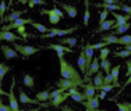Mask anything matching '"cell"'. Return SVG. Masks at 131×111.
I'll use <instances>...</instances> for the list:
<instances>
[{"mask_svg": "<svg viewBox=\"0 0 131 111\" xmlns=\"http://www.w3.org/2000/svg\"><path fill=\"white\" fill-rule=\"evenodd\" d=\"M99 67H101V64H99V58L93 57L91 65H89V68L86 70V72H85V81H86V83L89 82V78H91V76H95L96 74L99 72Z\"/></svg>", "mask_w": 131, "mask_h": 111, "instance_id": "7", "label": "cell"}, {"mask_svg": "<svg viewBox=\"0 0 131 111\" xmlns=\"http://www.w3.org/2000/svg\"><path fill=\"white\" fill-rule=\"evenodd\" d=\"M89 18H91V14H89V2H85V13H84V25L85 26H88Z\"/></svg>", "mask_w": 131, "mask_h": 111, "instance_id": "33", "label": "cell"}, {"mask_svg": "<svg viewBox=\"0 0 131 111\" xmlns=\"http://www.w3.org/2000/svg\"><path fill=\"white\" fill-rule=\"evenodd\" d=\"M18 99H20V101L23 104H32V103H38L36 100H32L31 97H28L25 93H24L23 90H20V94H18Z\"/></svg>", "mask_w": 131, "mask_h": 111, "instance_id": "25", "label": "cell"}, {"mask_svg": "<svg viewBox=\"0 0 131 111\" xmlns=\"http://www.w3.org/2000/svg\"><path fill=\"white\" fill-rule=\"evenodd\" d=\"M45 111H48V110H45Z\"/></svg>", "mask_w": 131, "mask_h": 111, "instance_id": "57", "label": "cell"}, {"mask_svg": "<svg viewBox=\"0 0 131 111\" xmlns=\"http://www.w3.org/2000/svg\"><path fill=\"white\" fill-rule=\"evenodd\" d=\"M113 25H114V20H106L103 24H101L98 28L99 32H103V31H109V29H113Z\"/></svg>", "mask_w": 131, "mask_h": 111, "instance_id": "24", "label": "cell"}, {"mask_svg": "<svg viewBox=\"0 0 131 111\" xmlns=\"http://www.w3.org/2000/svg\"><path fill=\"white\" fill-rule=\"evenodd\" d=\"M34 2H35V6H45L46 4L43 0H34Z\"/></svg>", "mask_w": 131, "mask_h": 111, "instance_id": "48", "label": "cell"}, {"mask_svg": "<svg viewBox=\"0 0 131 111\" xmlns=\"http://www.w3.org/2000/svg\"><path fill=\"white\" fill-rule=\"evenodd\" d=\"M75 31H78V26L67 28V29H57V28H52V29H49L48 33L42 35L40 38L45 39V38H53V36H67L68 33H73V32H75Z\"/></svg>", "mask_w": 131, "mask_h": 111, "instance_id": "3", "label": "cell"}, {"mask_svg": "<svg viewBox=\"0 0 131 111\" xmlns=\"http://www.w3.org/2000/svg\"><path fill=\"white\" fill-rule=\"evenodd\" d=\"M2 51H3V55H4V58L6 60H11V58H17L18 54L17 51L14 50V49H11V47H8V46H6V45H3L2 46Z\"/></svg>", "mask_w": 131, "mask_h": 111, "instance_id": "12", "label": "cell"}, {"mask_svg": "<svg viewBox=\"0 0 131 111\" xmlns=\"http://www.w3.org/2000/svg\"><path fill=\"white\" fill-rule=\"evenodd\" d=\"M120 7H121V10H123V11H126L127 15H130V17H131V7H130V6H127V4H121V3H120Z\"/></svg>", "mask_w": 131, "mask_h": 111, "instance_id": "44", "label": "cell"}, {"mask_svg": "<svg viewBox=\"0 0 131 111\" xmlns=\"http://www.w3.org/2000/svg\"><path fill=\"white\" fill-rule=\"evenodd\" d=\"M7 7H8V6L6 4V2L0 3V18H2V20H3V15H4V13L7 11Z\"/></svg>", "mask_w": 131, "mask_h": 111, "instance_id": "40", "label": "cell"}, {"mask_svg": "<svg viewBox=\"0 0 131 111\" xmlns=\"http://www.w3.org/2000/svg\"><path fill=\"white\" fill-rule=\"evenodd\" d=\"M24 85H25L27 88H29L31 90L35 88V81H34L32 75H29V74H25V75H24Z\"/></svg>", "mask_w": 131, "mask_h": 111, "instance_id": "26", "label": "cell"}, {"mask_svg": "<svg viewBox=\"0 0 131 111\" xmlns=\"http://www.w3.org/2000/svg\"><path fill=\"white\" fill-rule=\"evenodd\" d=\"M56 85H57V89H63L64 92L70 90V89H74L77 88V86H84V83L81 82H75V81H68V79H59L57 82H56Z\"/></svg>", "mask_w": 131, "mask_h": 111, "instance_id": "6", "label": "cell"}, {"mask_svg": "<svg viewBox=\"0 0 131 111\" xmlns=\"http://www.w3.org/2000/svg\"><path fill=\"white\" fill-rule=\"evenodd\" d=\"M14 50L17 51L18 54H21L25 58H28L29 55L38 53L40 49L39 47H32V46H27V45H14Z\"/></svg>", "mask_w": 131, "mask_h": 111, "instance_id": "4", "label": "cell"}, {"mask_svg": "<svg viewBox=\"0 0 131 111\" xmlns=\"http://www.w3.org/2000/svg\"><path fill=\"white\" fill-rule=\"evenodd\" d=\"M61 111H75V110H73V108H71V107L66 106V107H63V108H61Z\"/></svg>", "mask_w": 131, "mask_h": 111, "instance_id": "49", "label": "cell"}, {"mask_svg": "<svg viewBox=\"0 0 131 111\" xmlns=\"http://www.w3.org/2000/svg\"><path fill=\"white\" fill-rule=\"evenodd\" d=\"M114 17V25H113V29H117V28H120L121 25H126L127 22L130 21V15L127 14H117V13H112Z\"/></svg>", "mask_w": 131, "mask_h": 111, "instance_id": "9", "label": "cell"}, {"mask_svg": "<svg viewBox=\"0 0 131 111\" xmlns=\"http://www.w3.org/2000/svg\"><path fill=\"white\" fill-rule=\"evenodd\" d=\"M120 68L121 65H114L112 67V71H110V75L112 78H113V85L116 86V88H120V82H118V72H120Z\"/></svg>", "mask_w": 131, "mask_h": 111, "instance_id": "17", "label": "cell"}, {"mask_svg": "<svg viewBox=\"0 0 131 111\" xmlns=\"http://www.w3.org/2000/svg\"><path fill=\"white\" fill-rule=\"evenodd\" d=\"M40 14H42V15H43V14L48 15V17H49V22H50L52 25H57V24L64 18V13H63V11H60L57 7L52 8V10L42 8V10H40Z\"/></svg>", "mask_w": 131, "mask_h": 111, "instance_id": "2", "label": "cell"}, {"mask_svg": "<svg viewBox=\"0 0 131 111\" xmlns=\"http://www.w3.org/2000/svg\"><path fill=\"white\" fill-rule=\"evenodd\" d=\"M84 97H85V101L86 100H91V99L95 97V92H96V89H95V86H93V83L91 82H88V83H84Z\"/></svg>", "mask_w": 131, "mask_h": 111, "instance_id": "10", "label": "cell"}, {"mask_svg": "<svg viewBox=\"0 0 131 111\" xmlns=\"http://www.w3.org/2000/svg\"><path fill=\"white\" fill-rule=\"evenodd\" d=\"M130 61H131V60H130Z\"/></svg>", "mask_w": 131, "mask_h": 111, "instance_id": "58", "label": "cell"}, {"mask_svg": "<svg viewBox=\"0 0 131 111\" xmlns=\"http://www.w3.org/2000/svg\"><path fill=\"white\" fill-rule=\"evenodd\" d=\"M113 89H116L114 85H103L101 89H99V92H105V93H107V92H112Z\"/></svg>", "mask_w": 131, "mask_h": 111, "instance_id": "39", "label": "cell"}, {"mask_svg": "<svg viewBox=\"0 0 131 111\" xmlns=\"http://www.w3.org/2000/svg\"><path fill=\"white\" fill-rule=\"evenodd\" d=\"M86 111H106V110H99V108H96V110H86Z\"/></svg>", "mask_w": 131, "mask_h": 111, "instance_id": "54", "label": "cell"}, {"mask_svg": "<svg viewBox=\"0 0 131 111\" xmlns=\"http://www.w3.org/2000/svg\"><path fill=\"white\" fill-rule=\"evenodd\" d=\"M10 71V67L4 63H0V86L3 85V79H4V75Z\"/></svg>", "mask_w": 131, "mask_h": 111, "instance_id": "27", "label": "cell"}, {"mask_svg": "<svg viewBox=\"0 0 131 111\" xmlns=\"http://www.w3.org/2000/svg\"><path fill=\"white\" fill-rule=\"evenodd\" d=\"M17 32L20 33V35H23V38H27V31H25V26H20L17 29Z\"/></svg>", "mask_w": 131, "mask_h": 111, "instance_id": "46", "label": "cell"}, {"mask_svg": "<svg viewBox=\"0 0 131 111\" xmlns=\"http://www.w3.org/2000/svg\"><path fill=\"white\" fill-rule=\"evenodd\" d=\"M46 100H50V93L48 90H43V92H39L36 93V101H46Z\"/></svg>", "mask_w": 131, "mask_h": 111, "instance_id": "28", "label": "cell"}, {"mask_svg": "<svg viewBox=\"0 0 131 111\" xmlns=\"http://www.w3.org/2000/svg\"><path fill=\"white\" fill-rule=\"evenodd\" d=\"M98 96H99V99H105V97H106V93H105V92H101Z\"/></svg>", "mask_w": 131, "mask_h": 111, "instance_id": "52", "label": "cell"}, {"mask_svg": "<svg viewBox=\"0 0 131 111\" xmlns=\"http://www.w3.org/2000/svg\"><path fill=\"white\" fill-rule=\"evenodd\" d=\"M21 36L15 35L13 32H8V31H0V40H6V42H17L20 40Z\"/></svg>", "mask_w": 131, "mask_h": 111, "instance_id": "11", "label": "cell"}, {"mask_svg": "<svg viewBox=\"0 0 131 111\" xmlns=\"http://www.w3.org/2000/svg\"><path fill=\"white\" fill-rule=\"evenodd\" d=\"M126 67H127V71H126V76H127V78H128V76L131 75V61L128 60V61H127V63H126Z\"/></svg>", "mask_w": 131, "mask_h": 111, "instance_id": "45", "label": "cell"}, {"mask_svg": "<svg viewBox=\"0 0 131 111\" xmlns=\"http://www.w3.org/2000/svg\"><path fill=\"white\" fill-rule=\"evenodd\" d=\"M118 45L130 46L131 45V35H123L121 38H118Z\"/></svg>", "mask_w": 131, "mask_h": 111, "instance_id": "34", "label": "cell"}, {"mask_svg": "<svg viewBox=\"0 0 131 111\" xmlns=\"http://www.w3.org/2000/svg\"><path fill=\"white\" fill-rule=\"evenodd\" d=\"M82 106L85 107L86 110H96L99 107V96H96V94H95V97H93V99L84 101Z\"/></svg>", "mask_w": 131, "mask_h": 111, "instance_id": "13", "label": "cell"}, {"mask_svg": "<svg viewBox=\"0 0 131 111\" xmlns=\"http://www.w3.org/2000/svg\"><path fill=\"white\" fill-rule=\"evenodd\" d=\"M103 85H113V78L112 75H106L103 78Z\"/></svg>", "mask_w": 131, "mask_h": 111, "instance_id": "43", "label": "cell"}, {"mask_svg": "<svg viewBox=\"0 0 131 111\" xmlns=\"http://www.w3.org/2000/svg\"><path fill=\"white\" fill-rule=\"evenodd\" d=\"M102 42H105L106 45H118V38L114 35H103L102 36Z\"/></svg>", "mask_w": 131, "mask_h": 111, "instance_id": "23", "label": "cell"}, {"mask_svg": "<svg viewBox=\"0 0 131 111\" xmlns=\"http://www.w3.org/2000/svg\"><path fill=\"white\" fill-rule=\"evenodd\" d=\"M96 7L103 8V10H106V11H112V13L121 10L120 4H106V3H98V4H96Z\"/></svg>", "mask_w": 131, "mask_h": 111, "instance_id": "20", "label": "cell"}, {"mask_svg": "<svg viewBox=\"0 0 131 111\" xmlns=\"http://www.w3.org/2000/svg\"><path fill=\"white\" fill-rule=\"evenodd\" d=\"M103 78H105L103 72H102V71L99 70V72L96 74L95 76H93V86H95L96 90H99V89H101L102 86H103Z\"/></svg>", "mask_w": 131, "mask_h": 111, "instance_id": "18", "label": "cell"}, {"mask_svg": "<svg viewBox=\"0 0 131 111\" xmlns=\"http://www.w3.org/2000/svg\"><path fill=\"white\" fill-rule=\"evenodd\" d=\"M124 50H128L130 53H131V45L130 46H124Z\"/></svg>", "mask_w": 131, "mask_h": 111, "instance_id": "53", "label": "cell"}, {"mask_svg": "<svg viewBox=\"0 0 131 111\" xmlns=\"http://www.w3.org/2000/svg\"><path fill=\"white\" fill-rule=\"evenodd\" d=\"M46 49H50V50H56L57 53H73V49L67 47L63 45H48Z\"/></svg>", "mask_w": 131, "mask_h": 111, "instance_id": "15", "label": "cell"}, {"mask_svg": "<svg viewBox=\"0 0 131 111\" xmlns=\"http://www.w3.org/2000/svg\"><path fill=\"white\" fill-rule=\"evenodd\" d=\"M28 6H29V7H35V2H34V0H31V2H28Z\"/></svg>", "mask_w": 131, "mask_h": 111, "instance_id": "51", "label": "cell"}, {"mask_svg": "<svg viewBox=\"0 0 131 111\" xmlns=\"http://www.w3.org/2000/svg\"><path fill=\"white\" fill-rule=\"evenodd\" d=\"M78 70L81 72H85L86 71V57H85V51H81L78 55Z\"/></svg>", "mask_w": 131, "mask_h": 111, "instance_id": "21", "label": "cell"}, {"mask_svg": "<svg viewBox=\"0 0 131 111\" xmlns=\"http://www.w3.org/2000/svg\"><path fill=\"white\" fill-rule=\"evenodd\" d=\"M28 111H39V110H28Z\"/></svg>", "mask_w": 131, "mask_h": 111, "instance_id": "56", "label": "cell"}, {"mask_svg": "<svg viewBox=\"0 0 131 111\" xmlns=\"http://www.w3.org/2000/svg\"><path fill=\"white\" fill-rule=\"evenodd\" d=\"M2 104H3V100H2V97H0V106H2Z\"/></svg>", "mask_w": 131, "mask_h": 111, "instance_id": "55", "label": "cell"}, {"mask_svg": "<svg viewBox=\"0 0 131 111\" xmlns=\"http://www.w3.org/2000/svg\"><path fill=\"white\" fill-rule=\"evenodd\" d=\"M118 111H131V103L126 101V103H117Z\"/></svg>", "mask_w": 131, "mask_h": 111, "instance_id": "35", "label": "cell"}, {"mask_svg": "<svg viewBox=\"0 0 131 111\" xmlns=\"http://www.w3.org/2000/svg\"><path fill=\"white\" fill-rule=\"evenodd\" d=\"M109 54H110V49H107V47L102 49L101 53H99V60H101V61L107 60V55H109Z\"/></svg>", "mask_w": 131, "mask_h": 111, "instance_id": "36", "label": "cell"}, {"mask_svg": "<svg viewBox=\"0 0 131 111\" xmlns=\"http://www.w3.org/2000/svg\"><path fill=\"white\" fill-rule=\"evenodd\" d=\"M14 88H15V79L13 78L11 81V86H10V93H8V100H10V108L11 111H20V107H18V100L14 94Z\"/></svg>", "mask_w": 131, "mask_h": 111, "instance_id": "8", "label": "cell"}, {"mask_svg": "<svg viewBox=\"0 0 131 111\" xmlns=\"http://www.w3.org/2000/svg\"><path fill=\"white\" fill-rule=\"evenodd\" d=\"M24 13H25V11H23V10H15V11H13V13H10L7 15V17L6 18H3V21H6V22H14L15 20H18V18H21V15H23Z\"/></svg>", "mask_w": 131, "mask_h": 111, "instance_id": "19", "label": "cell"}, {"mask_svg": "<svg viewBox=\"0 0 131 111\" xmlns=\"http://www.w3.org/2000/svg\"><path fill=\"white\" fill-rule=\"evenodd\" d=\"M63 93H66L63 89H56V90H53L50 93V100H52V99H54L56 96H59V94H63Z\"/></svg>", "mask_w": 131, "mask_h": 111, "instance_id": "41", "label": "cell"}, {"mask_svg": "<svg viewBox=\"0 0 131 111\" xmlns=\"http://www.w3.org/2000/svg\"><path fill=\"white\" fill-rule=\"evenodd\" d=\"M0 111H11L10 106H4V104H2L0 106Z\"/></svg>", "mask_w": 131, "mask_h": 111, "instance_id": "47", "label": "cell"}, {"mask_svg": "<svg viewBox=\"0 0 131 111\" xmlns=\"http://www.w3.org/2000/svg\"><path fill=\"white\" fill-rule=\"evenodd\" d=\"M101 68L106 72V75H110V71H112V61L109 60H105V61H101Z\"/></svg>", "mask_w": 131, "mask_h": 111, "instance_id": "29", "label": "cell"}, {"mask_svg": "<svg viewBox=\"0 0 131 111\" xmlns=\"http://www.w3.org/2000/svg\"><path fill=\"white\" fill-rule=\"evenodd\" d=\"M68 93H70V97L73 99L74 101H77V103H81V104H82L84 101H85V97H84V94L80 93V92L77 90V88L70 89V90H68Z\"/></svg>", "mask_w": 131, "mask_h": 111, "instance_id": "14", "label": "cell"}, {"mask_svg": "<svg viewBox=\"0 0 131 111\" xmlns=\"http://www.w3.org/2000/svg\"><path fill=\"white\" fill-rule=\"evenodd\" d=\"M32 22H34V21H32V20H29V18H18V20H15V21H14V22L4 25L2 31H8V32H11V29H18L20 26H25L27 24H29V25H31Z\"/></svg>", "mask_w": 131, "mask_h": 111, "instance_id": "5", "label": "cell"}, {"mask_svg": "<svg viewBox=\"0 0 131 111\" xmlns=\"http://www.w3.org/2000/svg\"><path fill=\"white\" fill-rule=\"evenodd\" d=\"M107 17H109V11L102 10L101 11V15H99V25H101V24H103L105 21L107 20Z\"/></svg>", "mask_w": 131, "mask_h": 111, "instance_id": "38", "label": "cell"}, {"mask_svg": "<svg viewBox=\"0 0 131 111\" xmlns=\"http://www.w3.org/2000/svg\"><path fill=\"white\" fill-rule=\"evenodd\" d=\"M57 57H59V63H60V75H61V78L68 79V81H75V82L84 83L78 70H77L75 67L71 65L68 61H66L64 53H57Z\"/></svg>", "mask_w": 131, "mask_h": 111, "instance_id": "1", "label": "cell"}, {"mask_svg": "<svg viewBox=\"0 0 131 111\" xmlns=\"http://www.w3.org/2000/svg\"><path fill=\"white\" fill-rule=\"evenodd\" d=\"M31 25L35 28L36 31H39L40 33H43V35L49 32V28H48V26H45V25H42V24H39V22H35V21H34V22L31 24Z\"/></svg>", "mask_w": 131, "mask_h": 111, "instance_id": "31", "label": "cell"}, {"mask_svg": "<svg viewBox=\"0 0 131 111\" xmlns=\"http://www.w3.org/2000/svg\"><path fill=\"white\" fill-rule=\"evenodd\" d=\"M63 10L68 14V17H70V18H75L77 14H78V11H77V7H75V6L63 4Z\"/></svg>", "mask_w": 131, "mask_h": 111, "instance_id": "22", "label": "cell"}, {"mask_svg": "<svg viewBox=\"0 0 131 111\" xmlns=\"http://www.w3.org/2000/svg\"><path fill=\"white\" fill-rule=\"evenodd\" d=\"M114 57H121V58H127L128 55H131V53L128 50H121V51H114Z\"/></svg>", "mask_w": 131, "mask_h": 111, "instance_id": "37", "label": "cell"}, {"mask_svg": "<svg viewBox=\"0 0 131 111\" xmlns=\"http://www.w3.org/2000/svg\"><path fill=\"white\" fill-rule=\"evenodd\" d=\"M68 97H70V93H68V92H66V93H63V94H59V96H56L54 99H52L50 106H53V107H59L64 100H67Z\"/></svg>", "mask_w": 131, "mask_h": 111, "instance_id": "16", "label": "cell"}, {"mask_svg": "<svg viewBox=\"0 0 131 111\" xmlns=\"http://www.w3.org/2000/svg\"><path fill=\"white\" fill-rule=\"evenodd\" d=\"M0 96H8V93H6L4 90H3V88L0 86Z\"/></svg>", "mask_w": 131, "mask_h": 111, "instance_id": "50", "label": "cell"}, {"mask_svg": "<svg viewBox=\"0 0 131 111\" xmlns=\"http://www.w3.org/2000/svg\"><path fill=\"white\" fill-rule=\"evenodd\" d=\"M60 45H63V46L67 45V47H68V46L73 47V46L77 45V38H64V39H61V40H60Z\"/></svg>", "mask_w": 131, "mask_h": 111, "instance_id": "30", "label": "cell"}, {"mask_svg": "<svg viewBox=\"0 0 131 111\" xmlns=\"http://www.w3.org/2000/svg\"><path fill=\"white\" fill-rule=\"evenodd\" d=\"M130 26H131V24H130V22H127L126 25H121L120 28H117V29H114L112 35L117 36V35H120V33H124V32H127V31L130 29Z\"/></svg>", "mask_w": 131, "mask_h": 111, "instance_id": "32", "label": "cell"}, {"mask_svg": "<svg viewBox=\"0 0 131 111\" xmlns=\"http://www.w3.org/2000/svg\"><path fill=\"white\" fill-rule=\"evenodd\" d=\"M106 46H107V45H106L105 42H99V43H96V45H91V47L93 49V50H96V49H101V50H102V49H105Z\"/></svg>", "mask_w": 131, "mask_h": 111, "instance_id": "42", "label": "cell"}]
</instances>
